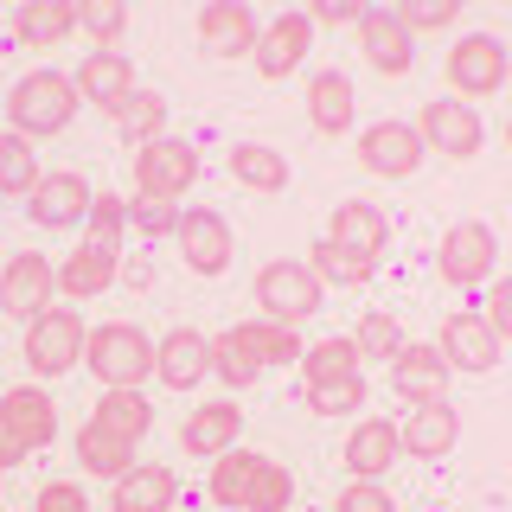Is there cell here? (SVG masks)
I'll return each instance as SVG.
<instances>
[{"mask_svg": "<svg viewBox=\"0 0 512 512\" xmlns=\"http://www.w3.org/2000/svg\"><path fill=\"white\" fill-rule=\"evenodd\" d=\"M391 20H397V26H404L410 39H416V32H436V26H448V20H455V7H448V0H404V7H391Z\"/></svg>", "mask_w": 512, "mask_h": 512, "instance_id": "45", "label": "cell"}, {"mask_svg": "<svg viewBox=\"0 0 512 512\" xmlns=\"http://www.w3.org/2000/svg\"><path fill=\"white\" fill-rule=\"evenodd\" d=\"M39 512H90V500L71 480H52V487H39Z\"/></svg>", "mask_w": 512, "mask_h": 512, "instance_id": "47", "label": "cell"}, {"mask_svg": "<svg viewBox=\"0 0 512 512\" xmlns=\"http://www.w3.org/2000/svg\"><path fill=\"white\" fill-rule=\"evenodd\" d=\"M84 320H77V308H45L39 320L26 327V365L39 378H58V372H71L77 359H84Z\"/></svg>", "mask_w": 512, "mask_h": 512, "instance_id": "5", "label": "cell"}, {"mask_svg": "<svg viewBox=\"0 0 512 512\" xmlns=\"http://www.w3.org/2000/svg\"><path fill=\"white\" fill-rule=\"evenodd\" d=\"M308 410L314 416H352V410H365V372L333 378V384H308Z\"/></svg>", "mask_w": 512, "mask_h": 512, "instance_id": "40", "label": "cell"}, {"mask_svg": "<svg viewBox=\"0 0 512 512\" xmlns=\"http://www.w3.org/2000/svg\"><path fill=\"white\" fill-rule=\"evenodd\" d=\"M359 45H365V58H372V71H384V77H404L416 64V39L391 20V7H365Z\"/></svg>", "mask_w": 512, "mask_h": 512, "instance_id": "21", "label": "cell"}, {"mask_svg": "<svg viewBox=\"0 0 512 512\" xmlns=\"http://www.w3.org/2000/svg\"><path fill=\"white\" fill-rule=\"evenodd\" d=\"M90 244H109L122 250V231H128V199H116V192H103V199H90V218H84Z\"/></svg>", "mask_w": 512, "mask_h": 512, "instance_id": "42", "label": "cell"}, {"mask_svg": "<svg viewBox=\"0 0 512 512\" xmlns=\"http://www.w3.org/2000/svg\"><path fill=\"white\" fill-rule=\"evenodd\" d=\"M448 365H442V352L436 346H404V359H391V391L404 397V404L416 410V404H448Z\"/></svg>", "mask_w": 512, "mask_h": 512, "instance_id": "14", "label": "cell"}, {"mask_svg": "<svg viewBox=\"0 0 512 512\" xmlns=\"http://www.w3.org/2000/svg\"><path fill=\"white\" fill-rule=\"evenodd\" d=\"M192 180H199V148H192V141L160 135L135 154V199H167L173 205Z\"/></svg>", "mask_w": 512, "mask_h": 512, "instance_id": "4", "label": "cell"}, {"mask_svg": "<svg viewBox=\"0 0 512 512\" xmlns=\"http://www.w3.org/2000/svg\"><path fill=\"white\" fill-rule=\"evenodd\" d=\"M365 7H352V0H320V7H308V26H359Z\"/></svg>", "mask_w": 512, "mask_h": 512, "instance_id": "49", "label": "cell"}, {"mask_svg": "<svg viewBox=\"0 0 512 512\" xmlns=\"http://www.w3.org/2000/svg\"><path fill=\"white\" fill-rule=\"evenodd\" d=\"M359 372V346L352 340H320L301 352V378L308 384H333V378H352Z\"/></svg>", "mask_w": 512, "mask_h": 512, "instance_id": "35", "label": "cell"}, {"mask_svg": "<svg viewBox=\"0 0 512 512\" xmlns=\"http://www.w3.org/2000/svg\"><path fill=\"white\" fill-rule=\"evenodd\" d=\"M461 442V410L455 404H416L404 423H397V448H410L416 461H436Z\"/></svg>", "mask_w": 512, "mask_h": 512, "instance_id": "18", "label": "cell"}, {"mask_svg": "<svg viewBox=\"0 0 512 512\" xmlns=\"http://www.w3.org/2000/svg\"><path fill=\"white\" fill-rule=\"evenodd\" d=\"M448 90H455V103L461 96H493L506 84V45L493 39V32H461V45L448 52Z\"/></svg>", "mask_w": 512, "mask_h": 512, "instance_id": "6", "label": "cell"}, {"mask_svg": "<svg viewBox=\"0 0 512 512\" xmlns=\"http://www.w3.org/2000/svg\"><path fill=\"white\" fill-rule=\"evenodd\" d=\"M256 13L244 7V0H212V7L199 13V45L212 58H250L256 52Z\"/></svg>", "mask_w": 512, "mask_h": 512, "instance_id": "16", "label": "cell"}, {"mask_svg": "<svg viewBox=\"0 0 512 512\" xmlns=\"http://www.w3.org/2000/svg\"><path fill=\"white\" fill-rule=\"evenodd\" d=\"M77 26L96 39V52H109V45L128 32V7L122 0H84V7H77Z\"/></svg>", "mask_w": 512, "mask_h": 512, "instance_id": "41", "label": "cell"}, {"mask_svg": "<svg viewBox=\"0 0 512 512\" xmlns=\"http://www.w3.org/2000/svg\"><path fill=\"white\" fill-rule=\"evenodd\" d=\"M359 160L378 180H410V173L423 167V135H416L410 122H372L359 135Z\"/></svg>", "mask_w": 512, "mask_h": 512, "instance_id": "10", "label": "cell"}, {"mask_svg": "<svg viewBox=\"0 0 512 512\" xmlns=\"http://www.w3.org/2000/svg\"><path fill=\"white\" fill-rule=\"evenodd\" d=\"M237 436H244V410L224 397V404H205V410H192L186 423H180V448L186 455H205V461H218L224 448H237Z\"/></svg>", "mask_w": 512, "mask_h": 512, "instance_id": "22", "label": "cell"}, {"mask_svg": "<svg viewBox=\"0 0 512 512\" xmlns=\"http://www.w3.org/2000/svg\"><path fill=\"white\" fill-rule=\"evenodd\" d=\"M173 493H180L173 468H154V461H141V468H128V474L116 480V512H167Z\"/></svg>", "mask_w": 512, "mask_h": 512, "instance_id": "27", "label": "cell"}, {"mask_svg": "<svg viewBox=\"0 0 512 512\" xmlns=\"http://www.w3.org/2000/svg\"><path fill=\"white\" fill-rule=\"evenodd\" d=\"M231 173H237V186H250V192H282L288 186V160L269 148V141H237Z\"/></svg>", "mask_w": 512, "mask_h": 512, "instance_id": "32", "label": "cell"}, {"mask_svg": "<svg viewBox=\"0 0 512 512\" xmlns=\"http://www.w3.org/2000/svg\"><path fill=\"white\" fill-rule=\"evenodd\" d=\"M442 276L448 282H455V288H480V282H487L493 276V263H500V237H493L487 231V224H455V231H448L442 237Z\"/></svg>", "mask_w": 512, "mask_h": 512, "instance_id": "11", "label": "cell"}, {"mask_svg": "<svg viewBox=\"0 0 512 512\" xmlns=\"http://www.w3.org/2000/svg\"><path fill=\"white\" fill-rule=\"evenodd\" d=\"M308 269H314V282L365 288V282H372V269H378V263H359V256H346L340 244H314V250H308Z\"/></svg>", "mask_w": 512, "mask_h": 512, "instance_id": "36", "label": "cell"}, {"mask_svg": "<svg viewBox=\"0 0 512 512\" xmlns=\"http://www.w3.org/2000/svg\"><path fill=\"white\" fill-rule=\"evenodd\" d=\"M128 231H141L154 244V237H173L180 231V205L167 199H128Z\"/></svg>", "mask_w": 512, "mask_h": 512, "instance_id": "44", "label": "cell"}, {"mask_svg": "<svg viewBox=\"0 0 512 512\" xmlns=\"http://www.w3.org/2000/svg\"><path fill=\"white\" fill-rule=\"evenodd\" d=\"M13 32H20L26 45H58L77 32V7L71 0H26L20 13H13Z\"/></svg>", "mask_w": 512, "mask_h": 512, "instance_id": "29", "label": "cell"}, {"mask_svg": "<svg viewBox=\"0 0 512 512\" xmlns=\"http://www.w3.org/2000/svg\"><path fill=\"white\" fill-rule=\"evenodd\" d=\"M256 308L263 320H276V327H295V320H308L320 308V282L308 263H295V256H276V263H263V276H256Z\"/></svg>", "mask_w": 512, "mask_h": 512, "instance_id": "3", "label": "cell"}, {"mask_svg": "<svg viewBox=\"0 0 512 512\" xmlns=\"http://www.w3.org/2000/svg\"><path fill=\"white\" fill-rule=\"evenodd\" d=\"M20 455H26V448H20V442H13V436H7V429H0V468H20Z\"/></svg>", "mask_w": 512, "mask_h": 512, "instance_id": "50", "label": "cell"}, {"mask_svg": "<svg viewBox=\"0 0 512 512\" xmlns=\"http://www.w3.org/2000/svg\"><path fill=\"white\" fill-rule=\"evenodd\" d=\"M77 468H84V474H109V480H122L128 468H135V442L109 436L103 423H84V429H77Z\"/></svg>", "mask_w": 512, "mask_h": 512, "instance_id": "28", "label": "cell"}, {"mask_svg": "<svg viewBox=\"0 0 512 512\" xmlns=\"http://www.w3.org/2000/svg\"><path fill=\"white\" fill-rule=\"evenodd\" d=\"M77 96L84 103H103V109H116L128 90H135V71H128V58L122 52H90L84 64H77Z\"/></svg>", "mask_w": 512, "mask_h": 512, "instance_id": "26", "label": "cell"}, {"mask_svg": "<svg viewBox=\"0 0 512 512\" xmlns=\"http://www.w3.org/2000/svg\"><path fill=\"white\" fill-rule=\"evenodd\" d=\"M231 340L244 346L256 365H301L295 327H276V320H244V327H231Z\"/></svg>", "mask_w": 512, "mask_h": 512, "instance_id": "31", "label": "cell"}, {"mask_svg": "<svg viewBox=\"0 0 512 512\" xmlns=\"http://www.w3.org/2000/svg\"><path fill=\"white\" fill-rule=\"evenodd\" d=\"M288 500H295V474H288L282 461H263V468H256V480H250L244 512H288Z\"/></svg>", "mask_w": 512, "mask_h": 512, "instance_id": "38", "label": "cell"}, {"mask_svg": "<svg viewBox=\"0 0 512 512\" xmlns=\"http://www.w3.org/2000/svg\"><path fill=\"white\" fill-rule=\"evenodd\" d=\"M212 372L231 384V391H244V384H256V372H263V365H256L250 352L231 340V333H218V340H212Z\"/></svg>", "mask_w": 512, "mask_h": 512, "instance_id": "43", "label": "cell"}, {"mask_svg": "<svg viewBox=\"0 0 512 512\" xmlns=\"http://www.w3.org/2000/svg\"><path fill=\"white\" fill-rule=\"evenodd\" d=\"M480 320H487L500 340L512 333V282H493V288H487V308H480Z\"/></svg>", "mask_w": 512, "mask_h": 512, "instance_id": "48", "label": "cell"}, {"mask_svg": "<svg viewBox=\"0 0 512 512\" xmlns=\"http://www.w3.org/2000/svg\"><path fill=\"white\" fill-rule=\"evenodd\" d=\"M109 122L122 128V141H135V148H148V141L167 135V103H160L154 90H128L116 109H109Z\"/></svg>", "mask_w": 512, "mask_h": 512, "instance_id": "30", "label": "cell"}, {"mask_svg": "<svg viewBox=\"0 0 512 512\" xmlns=\"http://www.w3.org/2000/svg\"><path fill=\"white\" fill-rule=\"evenodd\" d=\"M333 512H397V500L378 487V480H352L340 500H333Z\"/></svg>", "mask_w": 512, "mask_h": 512, "instance_id": "46", "label": "cell"}, {"mask_svg": "<svg viewBox=\"0 0 512 512\" xmlns=\"http://www.w3.org/2000/svg\"><path fill=\"white\" fill-rule=\"evenodd\" d=\"M352 116H359V96H352L346 71H314L308 77V122L320 135H346Z\"/></svg>", "mask_w": 512, "mask_h": 512, "instance_id": "24", "label": "cell"}, {"mask_svg": "<svg viewBox=\"0 0 512 512\" xmlns=\"http://www.w3.org/2000/svg\"><path fill=\"white\" fill-rule=\"evenodd\" d=\"M416 135H423V148H436L448 160H474L480 141H487V122L474 116V103H455V96H442V103H423V122H416Z\"/></svg>", "mask_w": 512, "mask_h": 512, "instance_id": "7", "label": "cell"}, {"mask_svg": "<svg viewBox=\"0 0 512 512\" xmlns=\"http://www.w3.org/2000/svg\"><path fill=\"white\" fill-rule=\"evenodd\" d=\"M384 237H391V224H384L378 205H365V199L333 205V231H327V244H340L346 256H359V263H378V256H384Z\"/></svg>", "mask_w": 512, "mask_h": 512, "instance_id": "20", "label": "cell"}, {"mask_svg": "<svg viewBox=\"0 0 512 512\" xmlns=\"http://www.w3.org/2000/svg\"><path fill=\"white\" fill-rule=\"evenodd\" d=\"M205 372H212V340L192 327H173L167 340L154 346V378L167 384V391H192Z\"/></svg>", "mask_w": 512, "mask_h": 512, "instance_id": "17", "label": "cell"}, {"mask_svg": "<svg viewBox=\"0 0 512 512\" xmlns=\"http://www.w3.org/2000/svg\"><path fill=\"white\" fill-rule=\"evenodd\" d=\"M173 244H180L192 276H224V263H231V224L218 212H205V205H192V212H180Z\"/></svg>", "mask_w": 512, "mask_h": 512, "instance_id": "12", "label": "cell"}, {"mask_svg": "<svg viewBox=\"0 0 512 512\" xmlns=\"http://www.w3.org/2000/svg\"><path fill=\"white\" fill-rule=\"evenodd\" d=\"M397 455H404V448H397V423H391V416H359V429L346 436V468H352V480H378Z\"/></svg>", "mask_w": 512, "mask_h": 512, "instance_id": "23", "label": "cell"}, {"mask_svg": "<svg viewBox=\"0 0 512 512\" xmlns=\"http://www.w3.org/2000/svg\"><path fill=\"white\" fill-rule=\"evenodd\" d=\"M256 468H263V455H250V448H224V455L212 461V500L218 506H244Z\"/></svg>", "mask_w": 512, "mask_h": 512, "instance_id": "34", "label": "cell"}, {"mask_svg": "<svg viewBox=\"0 0 512 512\" xmlns=\"http://www.w3.org/2000/svg\"><path fill=\"white\" fill-rule=\"evenodd\" d=\"M52 288H58V269L45 263V256H32L20 250L7 269H0V314H13V320H39L45 308H52Z\"/></svg>", "mask_w": 512, "mask_h": 512, "instance_id": "8", "label": "cell"}, {"mask_svg": "<svg viewBox=\"0 0 512 512\" xmlns=\"http://www.w3.org/2000/svg\"><path fill=\"white\" fill-rule=\"evenodd\" d=\"M308 39H314V26H308V13H276L263 32H256V71L263 77H288L301 58H308Z\"/></svg>", "mask_w": 512, "mask_h": 512, "instance_id": "19", "label": "cell"}, {"mask_svg": "<svg viewBox=\"0 0 512 512\" xmlns=\"http://www.w3.org/2000/svg\"><path fill=\"white\" fill-rule=\"evenodd\" d=\"M116 256H122V250H109V244H77V250L58 263V295H71V301L103 295V288L116 282Z\"/></svg>", "mask_w": 512, "mask_h": 512, "instance_id": "25", "label": "cell"}, {"mask_svg": "<svg viewBox=\"0 0 512 512\" xmlns=\"http://www.w3.org/2000/svg\"><path fill=\"white\" fill-rule=\"evenodd\" d=\"M84 365L96 372L103 391H141V378L154 372V340L128 320H103L84 340Z\"/></svg>", "mask_w": 512, "mask_h": 512, "instance_id": "1", "label": "cell"}, {"mask_svg": "<svg viewBox=\"0 0 512 512\" xmlns=\"http://www.w3.org/2000/svg\"><path fill=\"white\" fill-rule=\"evenodd\" d=\"M90 199L96 192L77 180V173H39V186H32V224H45V231H71V224L90 218Z\"/></svg>", "mask_w": 512, "mask_h": 512, "instance_id": "15", "label": "cell"}, {"mask_svg": "<svg viewBox=\"0 0 512 512\" xmlns=\"http://www.w3.org/2000/svg\"><path fill=\"white\" fill-rule=\"evenodd\" d=\"M0 429H7L13 442L26 448H52L58 442V410H52V397L39 391V384H13L7 397H0Z\"/></svg>", "mask_w": 512, "mask_h": 512, "instance_id": "13", "label": "cell"}, {"mask_svg": "<svg viewBox=\"0 0 512 512\" xmlns=\"http://www.w3.org/2000/svg\"><path fill=\"white\" fill-rule=\"evenodd\" d=\"M500 333L487 327L474 308H461V314H448L442 320V340H436V352H442V365L448 372H493L500 365Z\"/></svg>", "mask_w": 512, "mask_h": 512, "instance_id": "9", "label": "cell"}, {"mask_svg": "<svg viewBox=\"0 0 512 512\" xmlns=\"http://www.w3.org/2000/svg\"><path fill=\"white\" fill-rule=\"evenodd\" d=\"M39 186V154H32L26 135H0V192H26Z\"/></svg>", "mask_w": 512, "mask_h": 512, "instance_id": "37", "label": "cell"}, {"mask_svg": "<svg viewBox=\"0 0 512 512\" xmlns=\"http://www.w3.org/2000/svg\"><path fill=\"white\" fill-rule=\"evenodd\" d=\"M352 346H359V359H404L410 333L397 327L391 314H365V320H359V340H352Z\"/></svg>", "mask_w": 512, "mask_h": 512, "instance_id": "39", "label": "cell"}, {"mask_svg": "<svg viewBox=\"0 0 512 512\" xmlns=\"http://www.w3.org/2000/svg\"><path fill=\"white\" fill-rule=\"evenodd\" d=\"M90 423H103L109 436H122V442H141L154 429V404L141 391H103V404H96Z\"/></svg>", "mask_w": 512, "mask_h": 512, "instance_id": "33", "label": "cell"}, {"mask_svg": "<svg viewBox=\"0 0 512 512\" xmlns=\"http://www.w3.org/2000/svg\"><path fill=\"white\" fill-rule=\"evenodd\" d=\"M77 84L64 71H26L20 84H13V96H7V122H13V135H58V128H71V116H77Z\"/></svg>", "mask_w": 512, "mask_h": 512, "instance_id": "2", "label": "cell"}]
</instances>
